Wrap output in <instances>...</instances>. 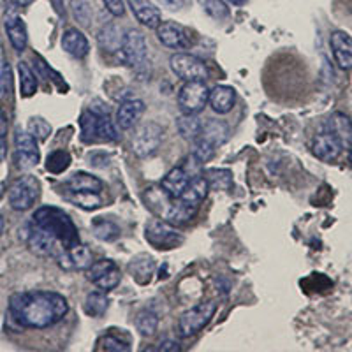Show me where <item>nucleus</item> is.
<instances>
[{
	"label": "nucleus",
	"instance_id": "nucleus-1",
	"mask_svg": "<svg viewBox=\"0 0 352 352\" xmlns=\"http://www.w3.org/2000/svg\"><path fill=\"white\" fill-rule=\"evenodd\" d=\"M80 243L78 228L71 217L55 206H43L32 217L28 229V245L39 256L60 259L69 248Z\"/></svg>",
	"mask_w": 352,
	"mask_h": 352
},
{
	"label": "nucleus",
	"instance_id": "nucleus-2",
	"mask_svg": "<svg viewBox=\"0 0 352 352\" xmlns=\"http://www.w3.org/2000/svg\"><path fill=\"white\" fill-rule=\"evenodd\" d=\"M9 312L23 328L44 329L60 322L67 316L69 303L58 292H18L9 301Z\"/></svg>",
	"mask_w": 352,
	"mask_h": 352
},
{
	"label": "nucleus",
	"instance_id": "nucleus-3",
	"mask_svg": "<svg viewBox=\"0 0 352 352\" xmlns=\"http://www.w3.org/2000/svg\"><path fill=\"white\" fill-rule=\"evenodd\" d=\"M81 140L85 143H109L118 140V132L108 115L85 111L80 118Z\"/></svg>",
	"mask_w": 352,
	"mask_h": 352
},
{
	"label": "nucleus",
	"instance_id": "nucleus-4",
	"mask_svg": "<svg viewBox=\"0 0 352 352\" xmlns=\"http://www.w3.org/2000/svg\"><path fill=\"white\" fill-rule=\"evenodd\" d=\"M215 312V301H204V303L196 305L194 308L182 314L180 320H178V333H180V336L188 338V336L199 333L201 329L210 324V320L213 319Z\"/></svg>",
	"mask_w": 352,
	"mask_h": 352
},
{
	"label": "nucleus",
	"instance_id": "nucleus-5",
	"mask_svg": "<svg viewBox=\"0 0 352 352\" xmlns=\"http://www.w3.org/2000/svg\"><path fill=\"white\" fill-rule=\"evenodd\" d=\"M41 185L39 180L32 175H25L18 178L12 187L9 188V204L12 210L16 212H27L36 204L37 197H39Z\"/></svg>",
	"mask_w": 352,
	"mask_h": 352
},
{
	"label": "nucleus",
	"instance_id": "nucleus-6",
	"mask_svg": "<svg viewBox=\"0 0 352 352\" xmlns=\"http://www.w3.org/2000/svg\"><path fill=\"white\" fill-rule=\"evenodd\" d=\"M144 236H146V241H148L152 247L155 248H164V250H169V248H175L178 245L184 243V236H182L178 229L171 224V222H164V220L152 219L146 224V229H144Z\"/></svg>",
	"mask_w": 352,
	"mask_h": 352
},
{
	"label": "nucleus",
	"instance_id": "nucleus-7",
	"mask_svg": "<svg viewBox=\"0 0 352 352\" xmlns=\"http://www.w3.org/2000/svg\"><path fill=\"white\" fill-rule=\"evenodd\" d=\"M208 100L210 90L204 81H187L178 94V104L185 115H197L208 104Z\"/></svg>",
	"mask_w": 352,
	"mask_h": 352
},
{
	"label": "nucleus",
	"instance_id": "nucleus-8",
	"mask_svg": "<svg viewBox=\"0 0 352 352\" xmlns=\"http://www.w3.org/2000/svg\"><path fill=\"white\" fill-rule=\"evenodd\" d=\"M171 71L176 76L185 81H206L208 78V67L201 58L188 53H176L169 60Z\"/></svg>",
	"mask_w": 352,
	"mask_h": 352
},
{
	"label": "nucleus",
	"instance_id": "nucleus-9",
	"mask_svg": "<svg viewBox=\"0 0 352 352\" xmlns=\"http://www.w3.org/2000/svg\"><path fill=\"white\" fill-rule=\"evenodd\" d=\"M87 278L92 282L94 285L100 289V291H113L116 285L120 284L122 273L118 264L111 259H102L92 263V266L87 270Z\"/></svg>",
	"mask_w": 352,
	"mask_h": 352
},
{
	"label": "nucleus",
	"instance_id": "nucleus-10",
	"mask_svg": "<svg viewBox=\"0 0 352 352\" xmlns=\"http://www.w3.org/2000/svg\"><path fill=\"white\" fill-rule=\"evenodd\" d=\"M160 143H162V127L148 122L136 131L132 140V148L138 157L144 159V157H152L159 150Z\"/></svg>",
	"mask_w": 352,
	"mask_h": 352
},
{
	"label": "nucleus",
	"instance_id": "nucleus-11",
	"mask_svg": "<svg viewBox=\"0 0 352 352\" xmlns=\"http://www.w3.org/2000/svg\"><path fill=\"white\" fill-rule=\"evenodd\" d=\"M122 64L129 67H138L146 58V41H144L143 32L132 28L124 36L120 48Z\"/></svg>",
	"mask_w": 352,
	"mask_h": 352
},
{
	"label": "nucleus",
	"instance_id": "nucleus-12",
	"mask_svg": "<svg viewBox=\"0 0 352 352\" xmlns=\"http://www.w3.org/2000/svg\"><path fill=\"white\" fill-rule=\"evenodd\" d=\"M157 30V39L173 50H187L192 44V36L184 25L176 21H160Z\"/></svg>",
	"mask_w": 352,
	"mask_h": 352
},
{
	"label": "nucleus",
	"instance_id": "nucleus-13",
	"mask_svg": "<svg viewBox=\"0 0 352 352\" xmlns=\"http://www.w3.org/2000/svg\"><path fill=\"white\" fill-rule=\"evenodd\" d=\"M14 146H16V162L20 169H30L37 166L41 159L39 148H37L36 138L30 132L18 131L14 136Z\"/></svg>",
	"mask_w": 352,
	"mask_h": 352
},
{
	"label": "nucleus",
	"instance_id": "nucleus-14",
	"mask_svg": "<svg viewBox=\"0 0 352 352\" xmlns=\"http://www.w3.org/2000/svg\"><path fill=\"white\" fill-rule=\"evenodd\" d=\"M326 132H329L342 148H352V122L344 113H333L326 122Z\"/></svg>",
	"mask_w": 352,
	"mask_h": 352
},
{
	"label": "nucleus",
	"instance_id": "nucleus-15",
	"mask_svg": "<svg viewBox=\"0 0 352 352\" xmlns=\"http://www.w3.org/2000/svg\"><path fill=\"white\" fill-rule=\"evenodd\" d=\"M329 44L338 67L345 71L352 69V37L344 30H335L329 37Z\"/></svg>",
	"mask_w": 352,
	"mask_h": 352
},
{
	"label": "nucleus",
	"instance_id": "nucleus-16",
	"mask_svg": "<svg viewBox=\"0 0 352 352\" xmlns=\"http://www.w3.org/2000/svg\"><path fill=\"white\" fill-rule=\"evenodd\" d=\"M342 150L344 148L340 146V143H338V141H336L335 138L326 131L317 134L312 141L314 155H316L319 160H322V162H333L336 157L340 155Z\"/></svg>",
	"mask_w": 352,
	"mask_h": 352
},
{
	"label": "nucleus",
	"instance_id": "nucleus-17",
	"mask_svg": "<svg viewBox=\"0 0 352 352\" xmlns=\"http://www.w3.org/2000/svg\"><path fill=\"white\" fill-rule=\"evenodd\" d=\"M132 14L141 25L148 28H157L160 23V11L152 0H127Z\"/></svg>",
	"mask_w": 352,
	"mask_h": 352
},
{
	"label": "nucleus",
	"instance_id": "nucleus-18",
	"mask_svg": "<svg viewBox=\"0 0 352 352\" xmlns=\"http://www.w3.org/2000/svg\"><path fill=\"white\" fill-rule=\"evenodd\" d=\"M199 212V203H192V201L185 199H173L171 206H169L168 213H166V220L171 222L173 226H184L194 219Z\"/></svg>",
	"mask_w": 352,
	"mask_h": 352
},
{
	"label": "nucleus",
	"instance_id": "nucleus-19",
	"mask_svg": "<svg viewBox=\"0 0 352 352\" xmlns=\"http://www.w3.org/2000/svg\"><path fill=\"white\" fill-rule=\"evenodd\" d=\"M144 113V104L143 100L132 99V100H125L122 102L118 111H116V124L118 127L124 129V131H129L134 125L140 122V118L143 116Z\"/></svg>",
	"mask_w": 352,
	"mask_h": 352
},
{
	"label": "nucleus",
	"instance_id": "nucleus-20",
	"mask_svg": "<svg viewBox=\"0 0 352 352\" xmlns=\"http://www.w3.org/2000/svg\"><path fill=\"white\" fill-rule=\"evenodd\" d=\"M58 264L64 270H88L92 266V252L85 245L78 243L58 259Z\"/></svg>",
	"mask_w": 352,
	"mask_h": 352
},
{
	"label": "nucleus",
	"instance_id": "nucleus-21",
	"mask_svg": "<svg viewBox=\"0 0 352 352\" xmlns=\"http://www.w3.org/2000/svg\"><path fill=\"white\" fill-rule=\"evenodd\" d=\"M192 180V176L188 175L185 168H175L168 173V175L162 178V184L160 187L164 188L166 192L173 197V199H178V197L184 194V190L187 188L188 182Z\"/></svg>",
	"mask_w": 352,
	"mask_h": 352
},
{
	"label": "nucleus",
	"instance_id": "nucleus-22",
	"mask_svg": "<svg viewBox=\"0 0 352 352\" xmlns=\"http://www.w3.org/2000/svg\"><path fill=\"white\" fill-rule=\"evenodd\" d=\"M210 106L215 113L219 115H226L232 109L234 102H236V94L231 87H226V85H217L213 90H210Z\"/></svg>",
	"mask_w": 352,
	"mask_h": 352
},
{
	"label": "nucleus",
	"instance_id": "nucleus-23",
	"mask_svg": "<svg viewBox=\"0 0 352 352\" xmlns=\"http://www.w3.org/2000/svg\"><path fill=\"white\" fill-rule=\"evenodd\" d=\"M62 48L74 58H83L88 55L90 46H88V41L83 32H80L78 28H67L62 36Z\"/></svg>",
	"mask_w": 352,
	"mask_h": 352
},
{
	"label": "nucleus",
	"instance_id": "nucleus-24",
	"mask_svg": "<svg viewBox=\"0 0 352 352\" xmlns=\"http://www.w3.org/2000/svg\"><path fill=\"white\" fill-rule=\"evenodd\" d=\"M65 190H72V192H97L102 190V182L97 176L88 175V173H74L65 180L64 184Z\"/></svg>",
	"mask_w": 352,
	"mask_h": 352
},
{
	"label": "nucleus",
	"instance_id": "nucleus-25",
	"mask_svg": "<svg viewBox=\"0 0 352 352\" xmlns=\"http://www.w3.org/2000/svg\"><path fill=\"white\" fill-rule=\"evenodd\" d=\"M199 138L212 143L217 148V146H220V144H224L228 141L229 127L222 120H206L203 122Z\"/></svg>",
	"mask_w": 352,
	"mask_h": 352
},
{
	"label": "nucleus",
	"instance_id": "nucleus-26",
	"mask_svg": "<svg viewBox=\"0 0 352 352\" xmlns=\"http://www.w3.org/2000/svg\"><path fill=\"white\" fill-rule=\"evenodd\" d=\"M6 32H8L9 41H11V46L16 50V52H23V50L27 48V27H25L23 20H21L20 16H9L8 20H6Z\"/></svg>",
	"mask_w": 352,
	"mask_h": 352
},
{
	"label": "nucleus",
	"instance_id": "nucleus-27",
	"mask_svg": "<svg viewBox=\"0 0 352 352\" xmlns=\"http://www.w3.org/2000/svg\"><path fill=\"white\" fill-rule=\"evenodd\" d=\"M129 272L138 284H148L155 272V263L150 256H138L129 264Z\"/></svg>",
	"mask_w": 352,
	"mask_h": 352
},
{
	"label": "nucleus",
	"instance_id": "nucleus-28",
	"mask_svg": "<svg viewBox=\"0 0 352 352\" xmlns=\"http://www.w3.org/2000/svg\"><path fill=\"white\" fill-rule=\"evenodd\" d=\"M99 46L104 52H120L122 48V41H124V36H122V30L116 27L115 23H109L106 27H102V30L99 32Z\"/></svg>",
	"mask_w": 352,
	"mask_h": 352
},
{
	"label": "nucleus",
	"instance_id": "nucleus-29",
	"mask_svg": "<svg viewBox=\"0 0 352 352\" xmlns=\"http://www.w3.org/2000/svg\"><path fill=\"white\" fill-rule=\"evenodd\" d=\"M208 190H210V185L208 182H206V178H204V176H194L192 180L188 182L187 188L184 190L180 199L192 201V203L201 204V201L208 196Z\"/></svg>",
	"mask_w": 352,
	"mask_h": 352
},
{
	"label": "nucleus",
	"instance_id": "nucleus-30",
	"mask_svg": "<svg viewBox=\"0 0 352 352\" xmlns=\"http://www.w3.org/2000/svg\"><path fill=\"white\" fill-rule=\"evenodd\" d=\"M201 127H203V122L196 115H185L184 113V116L176 120V129L182 138L187 141H196L201 134Z\"/></svg>",
	"mask_w": 352,
	"mask_h": 352
},
{
	"label": "nucleus",
	"instance_id": "nucleus-31",
	"mask_svg": "<svg viewBox=\"0 0 352 352\" xmlns=\"http://www.w3.org/2000/svg\"><path fill=\"white\" fill-rule=\"evenodd\" d=\"M203 176L206 178L210 188H213V190H231L232 173L229 169H206Z\"/></svg>",
	"mask_w": 352,
	"mask_h": 352
},
{
	"label": "nucleus",
	"instance_id": "nucleus-32",
	"mask_svg": "<svg viewBox=\"0 0 352 352\" xmlns=\"http://www.w3.org/2000/svg\"><path fill=\"white\" fill-rule=\"evenodd\" d=\"M109 307V300L106 298L104 291L90 292L85 300V312L90 317H100L104 316L106 310Z\"/></svg>",
	"mask_w": 352,
	"mask_h": 352
},
{
	"label": "nucleus",
	"instance_id": "nucleus-33",
	"mask_svg": "<svg viewBox=\"0 0 352 352\" xmlns=\"http://www.w3.org/2000/svg\"><path fill=\"white\" fill-rule=\"evenodd\" d=\"M64 197L69 203L76 204L83 210H97L100 206V197L97 192H72V190H64Z\"/></svg>",
	"mask_w": 352,
	"mask_h": 352
},
{
	"label": "nucleus",
	"instance_id": "nucleus-34",
	"mask_svg": "<svg viewBox=\"0 0 352 352\" xmlns=\"http://www.w3.org/2000/svg\"><path fill=\"white\" fill-rule=\"evenodd\" d=\"M92 229H94V234L102 241H113L120 236V228H118L115 222H111V220H106V219L94 220Z\"/></svg>",
	"mask_w": 352,
	"mask_h": 352
},
{
	"label": "nucleus",
	"instance_id": "nucleus-35",
	"mask_svg": "<svg viewBox=\"0 0 352 352\" xmlns=\"http://www.w3.org/2000/svg\"><path fill=\"white\" fill-rule=\"evenodd\" d=\"M18 72H20V90L21 97H30L36 94L37 90V78L32 72V69L28 67L25 62L18 64Z\"/></svg>",
	"mask_w": 352,
	"mask_h": 352
},
{
	"label": "nucleus",
	"instance_id": "nucleus-36",
	"mask_svg": "<svg viewBox=\"0 0 352 352\" xmlns=\"http://www.w3.org/2000/svg\"><path fill=\"white\" fill-rule=\"evenodd\" d=\"M71 166V155L65 150H55L46 159V169L53 175H60Z\"/></svg>",
	"mask_w": 352,
	"mask_h": 352
},
{
	"label": "nucleus",
	"instance_id": "nucleus-37",
	"mask_svg": "<svg viewBox=\"0 0 352 352\" xmlns=\"http://www.w3.org/2000/svg\"><path fill=\"white\" fill-rule=\"evenodd\" d=\"M159 326V317L152 310H143L136 317V328L143 336H152Z\"/></svg>",
	"mask_w": 352,
	"mask_h": 352
},
{
	"label": "nucleus",
	"instance_id": "nucleus-38",
	"mask_svg": "<svg viewBox=\"0 0 352 352\" xmlns=\"http://www.w3.org/2000/svg\"><path fill=\"white\" fill-rule=\"evenodd\" d=\"M71 11L78 23L83 25V27H87L92 20V8L88 4V0H71Z\"/></svg>",
	"mask_w": 352,
	"mask_h": 352
},
{
	"label": "nucleus",
	"instance_id": "nucleus-39",
	"mask_svg": "<svg viewBox=\"0 0 352 352\" xmlns=\"http://www.w3.org/2000/svg\"><path fill=\"white\" fill-rule=\"evenodd\" d=\"M204 11L217 21H222L229 16V8L226 6L224 0H206L204 2Z\"/></svg>",
	"mask_w": 352,
	"mask_h": 352
},
{
	"label": "nucleus",
	"instance_id": "nucleus-40",
	"mask_svg": "<svg viewBox=\"0 0 352 352\" xmlns=\"http://www.w3.org/2000/svg\"><path fill=\"white\" fill-rule=\"evenodd\" d=\"M192 155L199 160L201 164H203V162H208V160L213 159V155H215V146H213L212 143H208V141L197 138L196 146H194L192 150Z\"/></svg>",
	"mask_w": 352,
	"mask_h": 352
},
{
	"label": "nucleus",
	"instance_id": "nucleus-41",
	"mask_svg": "<svg viewBox=\"0 0 352 352\" xmlns=\"http://www.w3.org/2000/svg\"><path fill=\"white\" fill-rule=\"evenodd\" d=\"M97 345H100V347H97L99 351H108V352H127L129 351V345L125 344V342L118 340V338L113 335L102 336Z\"/></svg>",
	"mask_w": 352,
	"mask_h": 352
},
{
	"label": "nucleus",
	"instance_id": "nucleus-42",
	"mask_svg": "<svg viewBox=\"0 0 352 352\" xmlns=\"http://www.w3.org/2000/svg\"><path fill=\"white\" fill-rule=\"evenodd\" d=\"M28 127H30V134H32L36 140H46V138L52 134V127H50L48 122L43 120V118H32L30 124H28Z\"/></svg>",
	"mask_w": 352,
	"mask_h": 352
},
{
	"label": "nucleus",
	"instance_id": "nucleus-43",
	"mask_svg": "<svg viewBox=\"0 0 352 352\" xmlns=\"http://www.w3.org/2000/svg\"><path fill=\"white\" fill-rule=\"evenodd\" d=\"M109 12H111L113 16H124L125 8H124V0H102Z\"/></svg>",
	"mask_w": 352,
	"mask_h": 352
},
{
	"label": "nucleus",
	"instance_id": "nucleus-44",
	"mask_svg": "<svg viewBox=\"0 0 352 352\" xmlns=\"http://www.w3.org/2000/svg\"><path fill=\"white\" fill-rule=\"evenodd\" d=\"M159 2L162 6H164V8L173 9V11H176V9H180L182 6L185 4V0H159Z\"/></svg>",
	"mask_w": 352,
	"mask_h": 352
},
{
	"label": "nucleus",
	"instance_id": "nucleus-45",
	"mask_svg": "<svg viewBox=\"0 0 352 352\" xmlns=\"http://www.w3.org/2000/svg\"><path fill=\"white\" fill-rule=\"evenodd\" d=\"M159 351H169V352H176L180 351V345L176 344V342H171V340H166L160 344Z\"/></svg>",
	"mask_w": 352,
	"mask_h": 352
},
{
	"label": "nucleus",
	"instance_id": "nucleus-46",
	"mask_svg": "<svg viewBox=\"0 0 352 352\" xmlns=\"http://www.w3.org/2000/svg\"><path fill=\"white\" fill-rule=\"evenodd\" d=\"M53 6V9H55V12L58 14V16H65V8H64V0H50Z\"/></svg>",
	"mask_w": 352,
	"mask_h": 352
},
{
	"label": "nucleus",
	"instance_id": "nucleus-47",
	"mask_svg": "<svg viewBox=\"0 0 352 352\" xmlns=\"http://www.w3.org/2000/svg\"><path fill=\"white\" fill-rule=\"evenodd\" d=\"M8 134V118H6V113L0 109V136H6Z\"/></svg>",
	"mask_w": 352,
	"mask_h": 352
},
{
	"label": "nucleus",
	"instance_id": "nucleus-48",
	"mask_svg": "<svg viewBox=\"0 0 352 352\" xmlns=\"http://www.w3.org/2000/svg\"><path fill=\"white\" fill-rule=\"evenodd\" d=\"M6 155H8V144H6L4 136H0V164L4 162Z\"/></svg>",
	"mask_w": 352,
	"mask_h": 352
},
{
	"label": "nucleus",
	"instance_id": "nucleus-49",
	"mask_svg": "<svg viewBox=\"0 0 352 352\" xmlns=\"http://www.w3.org/2000/svg\"><path fill=\"white\" fill-rule=\"evenodd\" d=\"M18 6H21V8H25V6H30L34 2V0H14Z\"/></svg>",
	"mask_w": 352,
	"mask_h": 352
},
{
	"label": "nucleus",
	"instance_id": "nucleus-50",
	"mask_svg": "<svg viewBox=\"0 0 352 352\" xmlns=\"http://www.w3.org/2000/svg\"><path fill=\"white\" fill-rule=\"evenodd\" d=\"M229 4H232V6H241L245 2V0H228Z\"/></svg>",
	"mask_w": 352,
	"mask_h": 352
},
{
	"label": "nucleus",
	"instance_id": "nucleus-51",
	"mask_svg": "<svg viewBox=\"0 0 352 352\" xmlns=\"http://www.w3.org/2000/svg\"><path fill=\"white\" fill-rule=\"evenodd\" d=\"M4 232V217L0 215V234Z\"/></svg>",
	"mask_w": 352,
	"mask_h": 352
},
{
	"label": "nucleus",
	"instance_id": "nucleus-52",
	"mask_svg": "<svg viewBox=\"0 0 352 352\" xmlns=\"http://www.w3.org/2000/svg\"><path fill=\"white\" fill-rule=\"evenodd\" d=\"M349 159H351V162H352V148H351V153H349Z\"/></svg>",
	"mask_w": 352,
	"mask_h": 352
}]
</instances>
